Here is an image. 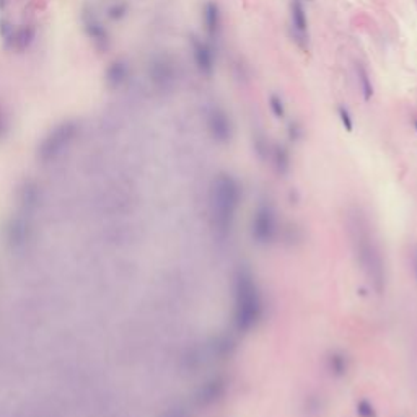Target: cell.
<instances>
[{
	"instance_id": "20",
	"label": "cell",
	"mask_w": 417,
	"mask_h": 417,
	"mask_svg": "<svg viewBox=\"0 0 417 417\" xmlns=\"http://www.w3.org/2000/svg\"><path fill=\"white\" fill-rule=\"evenodd\" d=\"M339 117H341L342 126L346 127V131H349V132H350L352 129H354V122H352L350 113L344 108V106H341V108H339Z\"/></svg>"
},
{
	"instance_id": "16",
	"label": "cell",
	"mask_w": 417,
	"mask_h": 417,
	"mask_svg": "<svg viewBox=\"0 0 417 417\" xmlns=\"http://www.w3.org/2000/svg\"><path fill=\"white\" fill-rule=\"evenodd\" d=\"M272 160H274V165L279 173H287L288 167H290V157H288V152L284 147L277 145L272 152Z\"/></svg>"
},
{
	"instance_id": "10",
	"label": "cell",
	"mask_w": 417,
	"mask_h": 417,
	"mask_svg": "<svg viewBox=\"0 0 417 417\" xmlns=\"http://www.w3.org/2000/svg\"><path fill=\"white\" fill-rule=\"evenodd\" d=\"M192 56H194L196 67L202 75L210 77L215 69V59H213V51L210 46L204 41L192 39Z\"/></svg>"
},
{
	"instance_id": "7",
	"label": "cell",
	"mask_w": 417,
	"mask_h": 417,
	"mask_svg": "<svg viewBox=\"0 0 417 417\" xmlns=\"http://www.w3.org/2000/svg\"><path fill=\"white\" fill-rule=\"evenodd\" d=\"M207 129L210 137L218 143H228L233 136V126L225 111L213 108L207 114Z\"/></svg>"
},
{
	"instance_id": "22",
	"label": "cell",
	"mask_w": 417,
	"mask_h": 417,
	"mask_svg": "<svg viewBox=\"0 0 417 417\" xmlns=\"http://www.w3.org/2000/svg\"><path fill=\"white\" fill-rule=\"evenodd\" d=\"M7 131V117H5L2 108H0V134H3Z\"/></svg>"
},
{
	"instance_id": "17",
	"label": "cell",
	"mask_w": 417,
	"mask_h": 417,
	"mask_svg": "<svg viewBox=\"0 0 417 417\" xmlns=\"http://www.w3.org/2000/svg\"><path fill=\"white\" fill-rule=\"evenodd\" d=\"M127 3L124 2H116L113 3L111 7H108V10H106V15L111 18V20H114V21H119L122 20L127 15Z\"/></svg>"
},
{
	"instance_id": "21",
	"label": "cell",
	"mask_w": 417,
	"mask_h": 417,
	"mask_svg": "<svg viewBox=\"0 0 417 417\" xmlns=\"http://www.w3.org/2000/svg\"><path fill=\"white\" fill-rule=\"evenodd\" d=\"M163 417H189V414L186 413V409L183 408H173V409L167 411Z\"/></svg>"
},
{
	"instance_id": "14",
	"label": "cell",
	"mask_w": 417,
	"mask_h": 417,
	"mask_svg": "<svg viewBox=\"0 0 417 417\" xmlns=\"http://www.w3.org/2000/svg\"><path fill=\"white\" fill-rule=\"evenodd\" d=\"M355 73H357V82L360 85L362 95L367 101L373 96V85H372V78L368 75L367 69L362 66V64H357L355 66Z\"/></svg>"
},
{
	"instance_id": "4",
	"label": "cell",
	"mask_w": 417,
	"mask_h": 417,
	"mask_svg": "<svg viewBox=\"0 0 417 417\" xmlns=\"http://www.w3.org/2000/svg\"><path fill=\"white\" fill-rule=\"evenodd\" d=\"M78 134V124L77 121H64L59 126H56L47 137L42 140L39 147V157L42 160H54L61 155L66 148L73 142V139Z\"/></svg>"
},
{
	"instance_id": "1",
	"label": "cell",
	"mask_w": 417,
	"mask_h": 417,
	"mask_svg": "<svg viewBox=\"0 0 417 417\" xmlns=\"http://www.w3.org/2000/svg\"><path fill=\"white\" fill-rule=\"evenodd\" d=\"M347 223H349V233L357 263L360 264V269L370 280V284L375 287V290L382 292L386 282V269H384L382 249L370 230V223L360 208H354L349 213Z\"/></svg>"
},
{
	"instance_id": "3",
	"label": "cell",
	"mask_w": 417,
	"mask_h": 417,
	"mask_svg": "<svg viewBox=\"0 0 417 417\" xmlns=\"http://www.w3.org/2000/svg\"><path fill=\"white\" fill-rule=\"evenodd\" d=\"M242 199V188L232 174L220 173L210 186V215L213 227L220 235H227L233 227Z\"/></svg>"
},
{
	"instance_id": "12",
	"label": "cell",
	"mask_w": 417,
	"mask_h": 417,
	"mask_svg": "<svg viewBox=\"0 0 417 417\" xmlns=\"http://www.w3.org/2000/svg\"><path fill=\"white\" fill-rule=\"evenodd\" d=\"M202 20H204L206 31L210 38H217L220 33L222 18H220V8L215 2H207L202 8Z\"/></svg>"
},
{
	"instance_id": "8",
	"label": "cell",
	"mask_w": 417,
	"mask_h": 417,
	"mask_svg": "<svg viewBox=\"0 0 417 417\" xmlns=\"http://www.w3.org/2000/svg\"><path fill=\"white\" fill-rule=\"evenodd\" d=\"M227 380L223 377H212L208 378L207 382H204L197 388L194 401L197 406H202V408H207V406H212L218 403L223 394L227 393Z\"/></svg>"
},
{
	"instance_id": "19",
	"label": "cell",
	"mask_w": 417,
	"mask_h": 417,
	"mask_svg": "<svg viewBox=\"0 0 417 417\" xmlns=\"http://www.w3.org/2000/svg\"><path fill=\"white\" fill-rule=\"evenodd\" d=\"M357 414H359V417H377L375 408L372 406V403H368L365 399L357 404Z\"/></svg>"
},
{
	"instance_id": "6",
	"label": "cell",
	"mask_w": 417,
	"mask_h": 417,
	"mask_svg": "<svg viewBox=\"0 0 417 417\" xmlns=\"http://www.w3.org/2000/svg\"><path fill=\"white\" fill-rule=\"evenodd\" d=\"M80 21H82V28L85 35L88 36V39L93 42V47L100 52L109 51L111 47V36L109 31L106 30L103 21L98 17V13L95 12L93 7H85L80 15Z\"/></svg>"
},
{
	"instance_id": "11",
	"label": "cell",
	"mask_w": 417,
	"mask_h": 417,
	"mask_svg": "<svg viewBox=\"0 0 417 417\" xmlns=\"http://www.w3.org/2000/svg\"><path fill=\"white\" fill-rule=\"evenodd\" d=\"M127 78H129V66L124 61L111 62L104 72V82L109 90L121 88L127 82Z\"/></svg>"
},
{
	"instance_id": "18",
	"label": "cell",
	"mask_w": 417,
	"mask_h": 417,
	"mask_svg": "<svg viewBox=\"0 0 417 417\" xmlns=\"http://www.w3.org/2000/svg\"><path fill=\"white\" fill-rule=\"evenodd\" d=\"M269 106H271V111H272V114H274L276 117H284L285 114V106H284V101H282V98L279 95H271V98H269Z\"/></svg>"
},
{
	"instance_id": "13",
	"label": "cell",
	"mask_w": 417,
	"mask_h": 417,
	"mask_svg": "<svg viewBox=\"0 0 417 417\" xmlns=\"http://www.w3.org/2000/svg\"><path fill=\"white\" fill-rule=\"evenodd\" d=\"M292 26L295 30L297 41H305L308 31V18L300 2H295L292 5Z\"/></svg>"
},
{
	"instance_id": "15",
	"label": "cell",
	"mask_w": 417,
	"mask_h": 417,
	"mask_svg": "<svg viewBox=\"0 0 417 417\" xmlns=\"http://www.w3.org/2000/svg\"><path fill=\"white\" fill-rule=\"evenodd\" d=\"M328 368L329 372L336 377H342L347 372V359L341 352H333L328 359Z\"/></svg>"
},
{
	"instance_id": "5",
	"label": "cell",
	"mask_w": 417,
	"mask_h": 417,
	"mask_svg": "<svg viewBox=\"0 0 417 417\" xmlns=\"http://www.w3.org/2000/svg\"><path fill=\"white\" fill-rule=\"evenodd\" d=\"M277 233L276 210L269 202H261L251 218V235L258 244H269Z\"/></svg>"
},
{
	"instance_id": "2",
	"label": "cell",
	"mask_w": 417,
	"mask_h": 417,
	"mask_svg": "<svg viewBox=\"0 0 417 417\" xmlns=\"http://www.w3.org/2000/svg\"><path fill=\"white\" fill-rule=\"evenodd\" d=\"M263 314V298L253 272L240 269L233 284V321L240 333H248L259 323Z\"/></svg>"
},
{
	"instance_id": "9",
	"label": "cell",
	"mask_w": 417,
	"mask_h": 417,
	"mask_svg": "<svg viewBox=\"0 0 417 417\" xmlns=\"http://www.w3.org/2000/svg\"><path fill=\"white\" fill-rule=\"evenodd\" d=\"M150 78L155 85H158L160 88H170L176 80V70L174 64L170 61L168 57H157L150 64L148 69Z\"/></svg>"
}]
</instances>
